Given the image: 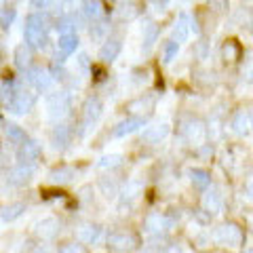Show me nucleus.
Segmentation results:
<instances>
[{"label":"nucleus","mask_w":253,"mask_h":253,"mask_svg":"<svg viewBox=\"0 0 253 253\" xmlns=\"http://www.w3.org/2000/svg\"><path fill=\"white\" fill-rule=\"evenodd\" d=\"M23 36H26V44L32 49H42L46 44V36H49V21L41 13H32L26 17V26H23Z\"/></svg>","instance_id":"obj_1"},{"label":"nucleus","mask_w":253,"mask_h":253,"mask_svg":"<svg viewBox=\"0 0 253 253\" xmlns=\"http://www.w3.org/2000/svg\"><path fill=\"white\" fill-rule=\"evenodd\" d=\"M70 108H72V99L66 91H59V93H53L46 97V110H49V116L51 118H66L70 114Z\"/></svg>","instance_id":"obj_2"},{"label":"nucleus","mask_w":253,"mask_h":253,"mask_svg":"<svg viewBox=\"0 0 253 253\" xmlns=\"http://www.w3.org/2000/svg\"><path fill=\"white\" fill-rule=\"evenodd\" d=\"M6 104H9V112L23 116V114H28L30 110L34 108L36 97H34V93H32V91H19L17 89V93H15L13 97L6 101Z\"/></svg>","instance_id":"obj_3"},{"label":"nucleus","mask_w":253,"mask_h":253,"mask_svg":"<svg viewBox=\"0 0 253 253\" xmlns=\"http://www.w3.org/2000/svg\"><path fill=\"white\" fill-rule=\"evenodd\" d=\"M213 239H215V243L219 245H230V247H236V245L243 243V232L239 226L234 224H224L219 226L215 232H213Z\"/></svg>","instance_id":"obj_4"},{"label":"nucleus","mask_w":253,"mask_h":253,"mask_svg":"<svg viewBox=\"0 0 253 253\" xmlns=\"http://www.w3.org/2000/svg\"><path fill=\"white\" fill-rule=\"evenodd\" d=\"M28 83L34 86L36 91H46V89H51V84H53V76L49 70H44V68H28Z\"/></svg>","instance_id":"obj_5"},{"label":"nucleus","mask_w":253,"mask_h":253,"mask_svg":"<svg viewBox=\"0 0 253 253\" xmlns=\"http://www.w3.org/2000/svg\"><path fill=\"white\" fill-rule=\"evenodd\" d=\"M34 173H36L34 163H19V167H15L11 171L9 181L13 186H23V184H28V181L34 177Z\"/></svg>","instance_id":"obj_6"},{"label":"nucleus","mask_w":253,"mask_h":253,"mask_svg":"<svg viewBox=\"0 0 253 253\" xmlns=\"http://www.w3.org/2000/svg\"><path fill=\"white\" fill-rule=\"evenodd\" d=\"M42 154V148L38 141H32V139H26L23 144H19V163H36L38 158Z\"/></svg>","instance_id":"obj_7"},{"label":"nucleus","mask_w":253,"mask_h":253,"mask_svg":"<svg viewBox=\"0 0 253 253\" xmlns=\"http://www.w3.org/2000/svg\"><path fill=\"white\" fill-rule=\"evenodd\" d=\"M101 101L97 97H89L84 101V108H83V126L86 129V126H91L97 118L101 116Z\"/></svg>","instance_id":"obj_8"},{"label":"nucleus","mask_w":253,"mask_h":253,"mask_svg":"<svg viewBox=\"0 0 253 253\" xmlns=\"http://www.w3.org/2000/svg\"><path fill=\"white\" fill-rule=\"evenodd\" d=\"M141 126H146L144 125V118H139V116L125 118V121H121V123L114 126V137H126V135H131V133L139 131Z\"/></svg>","instance_id":"obj_9"},{"label":"nucleus","mask_w":253,"mask_h":253,"mask_svg":"<svg viewBox=\"0 0 253 253\" xmlns=\"http://www.w3.org/2000/svg\"><path fill=\"white\" fill-rule=\"evenodd\" d=\"M167 135H169V125L161 123V125L146 126L144 133H141V141H146V144H158V141H163Z\"/></svg>","instance_id":"obj_10"},{"label":"nucleus","mask_w":253,"mask_h":253,"mask_svg":"<svg viewBox=\"0 0 253 253\" xmlns=\"http://www.w3.org/2000/svg\"><path fill=\"white\" fill-rule=\"evenodd\" d=\"M121 51H123L121 41H118V38H110V41H106L104 46L99 49V59L104 63H112L118 55H121Z\"/></svg>","instance_id":"obj_11"},{"label":"nucleus","mask_w":253,"mask_h":253,"mask_svg":"<svg viewBox=\"0 0 253 253\" xmlns=\"http://www.w3.org/2000/svg\"><path fill=\"white\" fill-rule=\"evenodd\" d=\"M57 49H59L61 55H72L78 49V36L74 34V32H63V34H59Z\"/></svg>","instance_id":"obj_12"},{"label":"nucleus","mask_w":253,"mask_h":253,"mask_svg":"<svg viewBox=\"0 0 253 253\" xmlns=\"http://www.w3.org/2000/svg\"><path fill=\"white\" fill-rule=\"evenodd\" d=\"M190 30H192V19H190L188 15H181V17L177 19V23H175V28H173V41L186 42Z\"/></svg>","instance_id":"obj_13"},{"label":"nucleus","mask_w":253,"mask_h":253,"mask_svg":"<svg viewBox=\"0 0 253 253\" xmlns=\"http://www.w3.org/2000/svg\"><path fill=\"white\" fill-rule=\"evenodd\" d=\"M108 247L110 249H118V251L131 249L133 247V239L126 232H112L108 236Z\"/></svg>","instance_id":"obj_14"},{"label":"nucleus","mask_w":253,"mask_h":253,"mask_svg":"<svg viewBox=\"0 0 253 253\" xmlns=\"http://www.w3.org/2000/svg\"><path fill=\"white\" fill-rule=\"evenodd\" d=\"M70 139H72V131H70V126L66 125H57L51 135V141L55 148H66L70 144Z\"/></svg>","instance_id":"obj_15"},{"label":"nucleus","mask_w":253,"mask_h":253,"mask_svg":"<svg viewBox=\"0 0 253 253\" xmlns=\"http://www.w3.org/2000/svg\"><path fill=\"white\" fill-rule=\"evenodd\" d=\"M15 66L21 70H28L32 66V46L30 44H19L15 49Z\"/></svg>","instance_id":"obj_16"},{"label":"nucleus","mask_w":253,"mask_h":253,"mask_svg":"<svg viewBox=\"0 0 253 253\" xmlns=\"http://www.w3.org/2000/svg\"><path fill=\"white\" fill-rule=\"evenodd\" d=\"M83 15L89 19H99L101 15H104L101 0H83Z\"/></svg>","instance_id":"obj_17"},{"label":"nucleus","mask_w":253,"mask_h":253,"mask_svg":"<svg viewBox=\"0 0 253 253\" xmlns=\"http://www.w3.org/2000/svg\"><path fill=\"white\" fill-rule=\"evenodd\" d=\"M203 205H205V211H209V213H219L221 207H224V201H221V194L213 190V192L205 194Z\"/></svg>","instance_id":"obj_18"},{"label":"nucleus","mask_w":253,"mask_h":253,"mask_svg":"<svg viewBox=\"0 0 253 253\" xmlns=\"http://www.w3.org/2000/svg\"><path fill=\"white\" fill-rule=\"evenodd\" d=\"M99 236H101V228L99 226H83L81 230H78V239H81L83 243L86 245H91V243H97L99 241Z\"/></svg>","instance_id":"obj_19"},{"label":"nucleus","mask_w":253,"mask_h":253,"mask_svg":"<svg viewBox=\"0 0 253 253\" xmlns=\"http://www.w3.org/2000/svg\"><path fill=\"white\" fill-rule=\"evenodd\" d=\"M190 179H192L194 188H199V190L209 188V184H211V175L205 169H192L190 171Z\"/></svg>","instance_id":"obj_20"},{"label":"nucleus","mask_w":253,"mask_h":253,"mask_svg":"<svg viewBox=\"0 0 253 253\" xmlns=\"http://www.w3.org/2000/svg\"><path fill=\"white\" fill-rule=\"evenodd\" d=\"M23 211H26V205L23 203H13L9 207L2 209V221H15L17 217L23 215Z\"/></svg>","instance_id":"obj_21"},{"label":"nucleus","mask_w":253,"mask_h":253,"mask_svg":"<svg viewBox=\"0 0 253 253\" xmlns=\"http://www.w3.org/2000/svg\"><path fill=\"white\" fill-rule=\"evenodd\" d=\"M49 177H51L53 184H68V181H72V177H74V169H70V167L55 169Z\"/></svg>","instance_id":"obj_22"},{"label":"nucleus","mask_w":253,"mask_h":253,"mask_svg":"<svg viewBox=\"0 0 253 253\" xmlns=\"http://www.w3.org/2000/svg\"><path fill=\"white\" fill-rule=\"evenodd\" d=\"M154 97L152 95H141V97H137L135 101H131L129 104V110H135V108H141L139 112H150V110H154Z\"/></svg>","instance_id":"obj_23"},{"label":"nucleus","mask_w":253,"mask_h":253,"mask_svg":"<svg viewBox=\"0 0 253 253\" xmlns=\"http://www.w3.org/2000/svg\"><path fill=\"white\" fill-rule=\"evenodd\" d=\"M38 234L42 236V239H53L55 234H57V221L55 219H44L38 224Z\"/></svg>","instance_id":"obj_24"},{"label":"nucleus","mask_w":253,"mask_h":253,"mask_svg":"<svg viewBox=\"0 0 253 253\" xmlns=\"http://www.w3.org/2000/svg\"><path fill=\"white\" fill-rule=\"evenodd\" d=\"M121 165H123V156L121 154H106V156L99 158L97 167L99 169H116V167H121Z\"/></svg>","instance_id":"obj_25"},{"label":"nucleus","mask_w":253,"mask_h":253,"mask_svg":"<svg viewBox=\"0 0 253 253\" xmlns=\"http://www.w3.org/2000/svg\"><path fill=\"white\" fill-rule=\"evenodd\" d=\"M6 137H9L13 144L19 146L26 141V131H23L19 125H6Z\"/></svg>","instance_id":"obj_26"},{"label":"nucleus","mask_w":253,"mask_h":253,"mask_svg":"<svg viewBox=\"0 0 253 253\" xmlns=\"http://www.w3.org/2000/svg\"><path fill=\"white\" fill-rule=\"evenodd\" d=\"M232 131L239 133V135H245L249 131V118L245 116V112H239L232 118Z\"/></svg>","instance_id":"obj_27"},{"label":"nucleus","mask_w":253,"mask_h":253,"mask_svg":"<svg viewBox=\"0 0 253 253\" xmlns=\"http://www.w3.org/2000/svg\"><path fill=\"white\" fill-rule=\"evenodd\" d=\"M221 55H224L226 61H236V59H239V55H241V49L236 46L234 41H228L224 44V49H221Z\"/></svg>","instance_id":"obj_28"},{"label":"nucleus","mask_w":253,"mask_h":253,"mask_svg":"<svg viewBox=\"0 0 253 253\" xmlns=\"http://www.w3.org/2000/svg\"><path fill=\"white\" fill-rule=\"evenodd\" d=\"M74 17H70V15H63V17H59L57 19V23H55V28H57L61 34L63 32H74Z\"/></svg>","instance_id":"obj_29"},{"label":"nucleus","mask_w":253,"mask_h":253,"mask_svg":"<svg viewBox=\"0 0 253 253\" xmlns=\"http://www.w3.org/2000/svg\"><path fill=\"white\" fill-rule=\"evenodd\" d=\"M156 36H158V28L154 23H148V28L144 30V42H146V49H150L154 42H156Z\"/></svg>","instance_id":"obj_30"},{"label":"nucleus","mask_w":253,"mask_h":253,"mask_svg":"<svg viewBox=\"0 0 253 253\" xmlns=\"http://www.w3.org/2000/svg\"><path fill=\"white\" fill-rule=\"evenodd\" d=\"M177 53H179V42L169 41L167 44H165V63H169V61L175 59Z\"/></svg>","instance_id":"obj_31"},{"label":"nucleus","mask_w":253,"mask_h":253,"mask_svg":"<svg viewBox=\"0 0 253 253\" xmlns=\"http://www.w3.org/2000/svg\"><path fill=\"white\" fill-rule=\"evenodd\" d=\"M99 188H101V192H104V196H116V192H118V186L114 184V181H110L108 184V179H101L99 181Z\"/></svg>","instance_id":"obj_32"},{"label":"nucleus","mask_w":253,"mask_h":253,"mask_svg":"<svg viewBox=\"0 0 253 253\" xmlns=\"http://www.w3.org/2000/svg\"><path fill=\"white\" fill-rule=\"evenodd\" d=\"M15 15H17V13H15V9H6V11L2 13V17H0V26H2V30H9V28H11Z\"/></svg>","instance_id":"obj_33"},{"label":"nucleus","mask_w":253,"mask_h":253,"mask_svg":"<svg viewBox=\"0 0 253 253\" xmlns=\"http://www.w3.org/2000/svg\"><path fill=\"white\" fill-rule=\"evenodd\" d=\"M209 6L215 11H226L228 9V0H209Z\"/></svg>","instance_id":"obj_34"},{"label":"nucleus","mask_w":253,"mask_h":253,"mask_svg":"<svg viewBox=\"0 0 253 253\" xmlns=\"http://www.w3.org/2000/svg\"><path fill=\"white\" fill-rule=\"evenodd\" d=\"M53 2L55 0H32V6H34V9H49Z\"/></svg>","instance_id":"obj_35"},{"label":"nucleus","mask_w":253,"mask_h":253,"mask_svg":"<svg viewBox=\"0 0 253 253\" xmlns=\"http://www.w3.org/2000/svg\"><path fill=\"white\" fill-rule=\"evenodd\" d=\"M245 192H247V196H251V199H253V179L245 184Z\"/></svg>","instance_id":"obj_36"},{"label":"nucleus","mask_w":253,"mask_h":253,"mask_svg":"<svg viewBox=\"0 0 253 253\" xmlns=\"http://www.w3.org/2000/svg\"><path fill=\"white\" fill-rule=\"evenodd\" d=\"M61 251H83V247H78V245L74 247V245H72V247H61Z\"/></svg>","instance_id":"obj_37"},{"label":"nucleus","mask_w":253,"mask_h":253,"mask_svg":"<svg viewBox=\"0 0 253 253\" xmlns=\"http://www.w3.org/2000/svg\"><path fill=\"white\" fill-rule=\"evenodd\" d=\"M68 2H70V0H68Z\"/></svg>","instance_id":"obj_38"}]
</instances>
